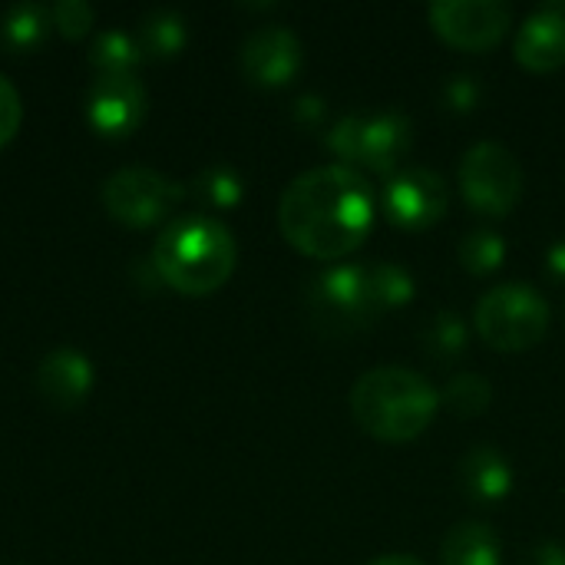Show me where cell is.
<instances>
[{
    "mask_svg": "<svg viewBox=\"0 0 565 565\" xmlns=\"http://www.w3.org/2000/svg\"><path fill=\"white\" fill-rule=\"evenodd\" d=\"M377 192L364 172L331 162L288 182L278 202L281 235L311 258H344L371 232Z\"/></svg>",
    "mask_w": 565,
    "mask_h": 565,
    "instance_id": "cell-1",
    "label": "cell"
},
{
    "mask_svg": "<svg viewBox=\"0 0 565 565\" xmlns=\"http://www.w3.org/2000/svg\"><path fill=\"white\" fill-rule=\"evenodd\" d=\"M440 407V391L404 364L364 371L351 387V414L377 440L404 444L420 437Z\"/></svg>",
    "mask_w": 565,
    "mask_h": 565,
    "instance_id": "cell-2",
    "label": "cell"
},
{
    "mask_svg": "<svg viewBox=\"0 0 565 565\" xmlns=\"http://www.w3.org/2000/svg\"><path fill=\"white\" fill-rule=\"evenodd\" d=\"M235 235L225 222L192 212L162 228L152 262L159 278L182 295H209L235 271Z\"/></svg>",
    "mask_w": 565,
    "mask_h": 565,
    "instance_id": "cell-3",
    "label": "cell"
},
{
    "mask_svg": "<svg viewBox=\"0 0 565 565\" xmlns=\"http://www.w3.org/2000/svg\"><path fill=\"white\" fill-rule=\"evenodd\" d=\"M411 142L414 122L401 109L348 113L328 132V146L334 149V156H341L344 166L358 172H394L401 159L411 152Z\"/></svg>",
    "mask_w": 565,
    "mask_h": 565,
    "instance_id": "cell-4",
    "label": "cell"
},
{
    "mask_svg": "<svg viewBox=\"0 0 565 565\" xmlns=\"http://www.w3.org/2000/svg\"><path fill=\"white\" fill-rule=\"evenodd\" d=\"M473 324L497 351H523L546 334L550 301L530 281H503L477 301Z\"/></svg>",
    "mask_w": 565,
    "mask_h": 565,
    "instance_id": "cell-5",
    "label": "cell"
},
{
    "mask_svg": "<svg viewBox=\"0 0 565 565\" xmlns=\"http://www.w3.org/2000/svg\"><path fill=\"white\" fill-rule=\"evenodd\" d=\"M308 311L311 321L331 338H348L371 328L381 311L371 298L367 265L324 268L308 288Z\"/></svg>",
    "mask_w": 565,
    "mask_h": 565,
    "instance_id": "cell-6",
    "label": "cell"
},
{
    "mask_svg": "<svg viewBox=\"0 0 565 565\" xmlns=\"http://www.w3.org/2000/svg\"><path fill=\"white\" fill-rule=\"evenodd\" d=\"M463 199L483 215H507L523 195V166L503 142H473L460 159Z\"/></svg>",
    "mask_w": 565,
    "mask_h": 565,
    "instance_id": "cell-7",
    "label": "cell"
},
{
    "mask_svg": "<svg viewBox=\"0 0 565 565\" xmlns=\"http://www.w3.org/2000/svg\"><path fill=\"white\" fill-rule=\"evenodd\" d=\"M179 195H182L179 182L146 166L119 169L103 185V205L109 209V215L136 228L159 222L179 202Z\"/></svg>",
    "mask_w": 565,
    "mask_h": 565,
    "instance_id": "cell-8",
    "label": "cell"
},
{
    "mask_svg": "<svg viewBox=\"0 0 565 565\" xmlns=\"http://www.w3.org/2000/svg\"><path fill=\"white\" fill-rule=\"evenodd\" d=\"M381 209L394 225L420 232L440 222L444 212L450 209V185L437 169L407 166L384 182Z\"/></svg>",
    "mask_w": 565,
    "mask_h": 565,
    "instance_id": "cell-9",
    "label": "cell"
},
{
    "mask_svg": "<svg viewBox=\"0 0 565 565\" xmlns=\"http://www.w3.org/2000/svg\"><path fill=\"white\" fill-rule=\"evenodd\" d=\"M427 17L434 30L460 50H490L513 23V10L503 0H437L427 7Z\"/></svg>",
    "mask_w": 565,
    "mask_h": 565,
    "instance_id": "cell-10",
    "label": "cell"
},
{
    "mask_svg": "<svg viewBox=\"0 0 565 565\" xmlns=\"http://www.w3.org/2000/svg\"><path fill=\"white\" fill-rule=\"evenodd\" d=\"M301 40L285 23L255 26L242 43V73L258 86H281L301 70Z\"/></svg>",
    "mask_w": 565,
    "mask_h": 565,
    "instance_id": "cell-11",
    "label": "cell"
},
{
    "mask_svg": "<svg viewBox=\"0 0 565 565\" xmlns=\"http://www.w3.org/2000/svg\"><path fill=\"white\" fill-rule=\"evenodd\" d=\"M86 116L103 136H129L146 116V89L136 73H96Z\"/></svg>",
    "mask_w": 565,
    "mask_h": 565,
    "instance_id": "cell-12",
    "label": "cell"
},
{
    "mask_svg": "<svg viewBox=\"0 0 565 565\" xmlns=\"http://www.w3.org/2000/svg\"><path fill=\"white\" fill-rule=\"evenodd\" d=\"M513 53L526 70L553 73L565 63V3L536 7L513 36Z\"/></svg>",
    "mask_w": 565,
    "mask_h": 565,
    "instance_id": "cell-13",
    "label": "cell"
},
{
    "mask_svg": "<svg viewBox=\"0 0 565 565\" xmlns=\"http://www.w3.org/2000/svg\"><path fill=\"white\" fill-rule=\"evenodd\" d=\"M457 483L473 503H500L513 490V463L497 444H473L457 463Z\"/></svg>",
    "mask_w": 565,
    "mask_h": 565,
    "instance_id": "cell-14",
    "label": "cell"
},
{
    "mask_svg": "<svg viewBox=\"0 0 565 565\" xmlns=\"http://www.w3.org/2000/svg\"><path fill=\"white\" fill-rule=\"evenodd\" d=\"M36 384L40 394L53 404V407H76L83 404V397L93 387V367L83 354L70 351V348H56L50 358H43L40 371H36Z\"/></svg>",
    "mask_w": 565,
    "mask_h": 565,
    "instance_id": "cell-15",
    "label": "cell"
},
{
    "mask_svg": "<svg viewBox=\"0 0 565 565\" xmlns=\"http://www.w3.org/2000/svg\"><path fill=\"white\" fill-rule=\"evenodd\" d=\"M440 559L444 565H500L503 563V543L490 523L463 520L447 530Z\"/></svg>",
    "mask_w": 565,
    "mask_h": 565,
    "instance_id": "cell-16",
    "label": "cell"
},
{
    "mask_svg": "<svg viewBox=\"0 0 565 565\" xmlns=\"http://www.w3.org/2000/svg\"><path fill=\"white\" fill-rule=\"evenodd\" d=\"M467 341H470V331H467V321L457 315V311H437L427 318L424 331H420V344L430 358L437 361H454L467 351Z\"/></svg>",
    "mask_w": 565,
    "mask_h": 565,
    "instance_id": "cell-17",
    "label": "cell"
},
{
    "mask_svg": "<svg viewBox=\"0 0 565 565\" xmlns=\"http://www.w3.org/2000/svg\"><path fill=\"white\" fill-rule=\"evenodd\" d=\"M367 285L381 315L414 298V275L397 262H367Z\"/></svg>",
    "mask_w": 565,
    "mask_h": 565,
    "instance_id": "cell-18",
    "label": "cell"
},
{
    "mask_svg": "<svg viewBox=\"0 0 565 565\" xmlns=\"http://www.w3.org/2000/svg\"><path fill=\"white\" fill-rule=\"evenodd\" d=\"M490 397H493V387L483 374H473V371H460L454 374L444 391H440V404H447L450 414L457 417H477L490 407Z\"/></svg>",
    "mask_w": 565,
    "mask_h": 565,
    "instance_id": "cell-19",
    "label": "cell"
},
{
    "mask_svg": "<svg viewBox=\"0 0 565 565\" xmlns=\"http://www.w3.org/2000/svg\"><path fill=\"white\" fill-rule=\"evenodd\" d=\"M50 10L46 7H36V3H20V7H10L3 23H0V40L3 46L10 50H30L43 40L46 26H50Z\"/></svg>",
    "mask_w": 565,
    "mask_h": 565,
    "instance_id": "cell-20",
    "label": "cell"
},
{
    "mask_svg": "<svg viewBox=\"0 0 565 565\" xmlns=\"http://www.w3.org/2000/svg\"><path fill=\"white\" fill-rule=\"evenodd\" d=\"M457 255H460V262H463L467 271L487 275V271H493V268L503 265V258H507V242H503V235H500L497 228H473V232L463 235Z\"/></svg>",
    "mask_w": 565,
    "mask_h": 565,
    "instance_id": "cell-21",
    "label": "cell"
},
{
    "mask_svg": "<svg viewBox=\"0 0 565 565\" xmlns=\"http://www.w3.org/2000/svg\"><path fill=\"white\" fill-rule=\"evenodd\" d=\"M139 60H142L139 43L129 33H122V30L103 33L96 40V46H93V66L99 73H132Z\"/></svg>",
    "mask_w": 565,
    "mask_h": 565,
    "instance_id": "cell-22",
    "label": "cell"
},
{
    "mask_svg": "<svg viewBox=\"0 0 565 565\" xmlns=\"http://www.w3.org/2000/svg\"><path fill=\"white\" fill-rule=\"evenodd\" d=\"M242 175L232 166H209L205 172H199L195 179V195L212 205V209H232L242 202Z\"/></svg>",
    "mask_w": 565,
    "mask_h": 565,
    "instance_id": "cell-23",
    "label": "cell"
},
{
    "mask_svg": "<svg viewBox=\"0 0 565 565\" xmlns=\"http://www.w3.org/2000/svg\"><path fill=\"white\" fill-rule=\"evenodd\" d=\"M483 99V83L477 73L470 70H460V73H450L440 86V103L450 109V113H470L477 109Z\"/></svg>",
    "mask_w": 565,
    "mask_h": 565,
    "instance_id": "cell-24",
    "label": "cell"
},
{
    "mask_svg": "<svg viewBox=\"0 0 565 565\" xmlns=\"http://www.w3.org/2000/svg\"><path fill=\"white\" fill-rule=\"evenodd\" d=\"M185 43V23L175 13H152L146 23V50H156L162 56L175 53Z\"/></svg>",
    "mask_w": 565,
    "mask_h": 565,
    "instance_id": "cell-25",
    "label": "cell"
},
{
    "mask_svg": "<svg viewBox=\"0 0 565 565\" xmlns=\"http://www.w3.org/2000/svg\"><path fill=\"white\" fill-rule=\"evenodd\" d=\"M50 20L63 36H83L93 23V10L83 0H63L50 7Z\"/></svg>",
    "mask_w": 565,
    "mask_h": 565,
    "instance_id": "cell-26",
    "label": "cell"
},
{
    "mask_svg": "<svg viewBox=\"0 0 565 565\" xmlns=\"http://www.w3.org/2000/svg\"><path fill=\"white\" fill-rule=\"evenodd\" d=\"M23 122V103L13 83L0 73V146H7Z\"/></svg>",
    "mask_w": 565,
    "mask_h": 565,
    "instance_id": "cell-27",
    "label": "cell"
},
{
    "mask_svg": "<svg viewBox=\"0 0 565 565\" xmlns=\"http://www.w3.org/2000/svg\"><path fill=\"white\" fill-rule=\"evenodd\" d=\"M520 565H565V546L556 540H543L523 553Z\"/></svg>",
    "mask_w": 565,
    "mask_h": 565,
    "instance_id": "cell-28",
    "label": "cell"
},
{
    "mask_svg": "<svg viewBox=\"0 0 565 565\" xmlns=\"http://www.w3.org/2000/svg\"><path fill=\"white\" fill-rule=\"evenodd\" d=\"M324 99L321 96H315V93H308V96H301L298 103H295V116L301 119V122H308V126H315V122H321L324 119Z\"/></svg>",
    "mask_w": 565,
    "mask_h": 565,
    "instance_id": "cell-29",
    "label": "cell"
},
{
    "mask_svg": "<svg viewBox=\"0 0 565 565\" xmlns=\"http://www.w3.org/2000/svg\"><path fill=\"white\" fill-rule=\"evenodd\" d=\"M546 275H550L553 281L565 285V238L553 242V245L546 248Z\"/></svg>",
    "mask_w": 565,
    "mask_h": 565,
    "instance_id": "cell-30",
    "label": "cell"
},
{
    "mask_svg": "<svg viewBox=\"0 0 565 565\" xmlns=\"http://www.w3.org/2000/svg\"><path fill=\"white\" fill-rule=\"evenodd\" d=\"M367 565H424L417 556H411V553H387V556H377V559H371Z\"/></svg>",
    "mask_w": 565,
    "mask_h": 565,
    "instance_id": "cell-31",
    "label": "cell"
}]
</instances>
